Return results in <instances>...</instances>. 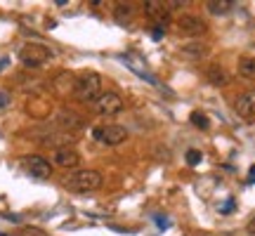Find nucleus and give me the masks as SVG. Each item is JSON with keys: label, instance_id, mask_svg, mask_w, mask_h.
Listing matches in <instances>:
<instances>
[{"label": "nucleus", "instance_id": "f257e3e1", "mask_svg": "<svg viewBox=\"0 0 255 236\" xmlns=\"http://www.w3.org/2000/svg\"><path fill=\"white\" fill-rule=\"evenodd\" d=\"M73 95H76V100L83 102V104H95L102 95L100 73H95V71L81 73V76L76 78V83H73Z\"/></svg>", "mask_w": 255, "mask_h": 236}, {"label": "nucleus", "instance_id": "f03ea898", "mask_svg": "<svg viewBox=\"0 0 255 236\" xmlns=\"http://www.w3.org/2000/svg\"><path fill=\"white\" fill-rule=\"evenodd\" d=\"M64 187L69 191H76V194H88V191H95L102 187V173L97 170H90V168H81L71 173L66 180H64Z\"/></svg>", "mask_w": 255, "mask_h": 236}, {"label": "nucleus", "instance_id": "7ed1b4c3", "mask_svg": "<svg viewBox=\"0 0 255 236\" xmlns=\"http://www.w3.org/2000/svg\"><path fill=\"white\" fill-rule=\"evenodd\" d=\"M19 59L24 66H31V69H38L52 59V50L40 43H26V45L19 50Z\"/></svg>", "mask_w": 255, "mask_h": 236}, {"label": "nucleus", "instance_id": "20e7f679", "mask_svg": "<svg viewBox=\"0 0 255 236\" xmlns=\"http://www.w3.org/2000/svg\"><path fill=\"white\" fill-rule=\"evenodd\" d=\"M92 137L107 146H119L128 139V130L116 123H107V125H97L92 130Z\"/></svg>", "mask_w": 255, "mask_h": 236}, {"label": "nucleus", "instance_id": "39448f33", "mask_svg": "<svg viewBox=\"0 0 255 236\" xmlns=\"http://www.w3.org/2000/svg\"><path fill=\"white\" fill-rule=\"evenodd\" d=\"M95 109L100 111V116H116L123 111V97L114 90L102 92L100 100L95 102Z\"/></svg>", "mask_w": 255, "mask_h": 236}, {"label": "nucleus", "instance_id": "423d86ee", "mask_svg": "<svg viewBox=\"0 0 255 236\" xmlns=\"http://www.w3.org/2000/svg\"><path fill=\"white\" fill-rule=\"evenodd\" d=\"M177 28L182 31V33H187V36H203L206 31H208V24L203 21L201 17H196V14H182V17L177 19Z\"/></svg>", "mask_w": 255, "mask_h": 236}, {"label": "nucleus", "instance_id": "0eeeda50", "mask_svg": "<svg viewBox=\"0 0 255 236\" xmlns=\"http://www.w3.org/2000/svg\"><path fill=\"white\" fill-rule=\"evenodd\" d=\"M24 168L28 170V175H33L38 180H47L52 175V163L47 158H43V156H28L24 161Z\"/></svg>", "mask_w": 255, "mask_h": 236}, {"label": "nucleus", "instance_id": "6e6552de", "mask_svg": "<svg viewBox=\"0 0 255 236\" xmlns=\"http://www.w3.org/2000/svg\"><path fill=\"white\" fill-rule=\"evenodd\" d=\"M234 109H237V114L241 118H246V120H253L255 118V88H251V90L241 92L237 97V102H234Z\"/></svg>", "mask_w": 255, "mask_h": 236}, {"label": "nucleus", "instance_id": "1a4fd4ad", "mask_svg": "<svg viewBox=\"0 0 255 236\" xmlns=\"http://www.w3.org/2000/svg\"><path fill=\"white\" fill-rule=\"evenodd\" d=\"M144 14L146 17H151L154 21H158V26L165 28L168 26V21H170V9L165 2H158V0H149L144 2Z\"/></svg>", "mask_w": 255, "mask_h": 236}, {"label": "nucleus", "instance_id": "9d476101", "mask_svg": "<svg viewBox=\"0 0 255 236\" xmlns=\"http://www.w3.org/2000/svg\"><path fill=\"white\" fill-rule=\"evenodd\" d=\"M52 158H55V163L62 165V168H78V163H81V156H78V151H76V149H71V146H57Z\"/></svg>", "mask_w": 255, "mask_h": 236}, {"label": "nucleus", "instance_id": "9b49d317", "mask_svg": "<svg viewBox=\"0 0 255 236\" xmlns=\"http://www.w3.org/2000/svg\"><path fill=\"white\" fill-rule=\"evenodd\" d=\"M206 78H208L210 85H215V88H225L229 83V73L220 66V64H210L208 69H206Z\"/></svg>", "mask_w": 255, "mask_h": 236}, {"label": "nucleus", "instance_id": "f8f14e48", "mask_svg": "<svg viewBox=\"0 0 255 236\" xmlns=\"http://www.w3.org/2000/svg\"><path fill=\"white\" fill-rule=\"evenodd\" d=\"M57 125L62 127L64 132H71V130H81L83 127V120L73 111H62L59 116H57Z\"/></svg>", "mask_w": 255, "mask_h": 236}, {"label": "nucleus", "instance_id": "ddd939ff", "mask_svg": "<svg viewBox=\"0 0 255 236\" xmlns=\"http://www.w3.org/2000/svg\"><path fill=\"white\" fill-rule=\"evenodd\" d=\"M210 47L206 43H201V40H191L187 45H182V55H187L189 59H201V57H208Z\"/></svg>", "mask_w": 255, "mask_h": 236}, {"label": "nucleus", "instance_id": "4468645a", "mask_svg": "<svg viewBox=\"0 0 255 236\" xmlns=\"http://www.w3.org/2000/svg\"><path fill=\"white\" fill-rule=\"evenodd\" d=\"M208 12L210 14H215V17H222V14H227V12H232V7H234V2L232 0H208Z\"/></svg>", "mask_w": 255, "mask_h": 236}, {"label": "nucleus", "instance_id": "2eb2a0df", "mask_svg": "<svg viewBox=\"0 0 255 236\" xmlns=\"http://www.w3.org/2000/svg\"><path fill=\"white\" fill-rule=\"evenodd\" d=\"M239 73L244 78H255V59L253 57H241L239 59Z\"/></svg>", "mask_w": 255, "mask_h": 236}, {"label": "nucleus", "instance_id": "dca6fc26", "mask_svg": "<svg viewBox=\"0 0 255 236\" xmlns=\"http://www.w3.org/2000/svg\"><path fill=\"white\" fill-rule=\"evenodd\" d=\"M114 17L119 24H130V19H132V5H126V2H121L119 7L114 9Z\"/></svg>", "mask_w": 255, "mask_h": 236}, {"label": "nucleus", "instance_id": "f3484780", "mask_svg": "<svg viewBox=\"0 0 255 236\" xmlns=\"http://www.w3.org/2000/svg\"><path fill=\"white\" fill-rule=\"evenodd\" d=\"M191 123H194L196 127H201V130H206V127L210 125L208 116H206V114H201V111H194V114H191Z\"/></svg>", "mask_w": 255, "mask_h": 236}, {"label": "nucleus", "instance_id": "a211bd4d", "mask_svg": "<svg viewBox=\"0 0 255 236\" xmlns=\"http://www.w3.org/2000/svg\"><path fill=\"white\" fill-rule=\"evenodd\" d=\"M201 158H203V156H201L199 149H189V151H187V163L189 165H199Z\"/></svg>", "mask_w": 255, "mask_h": 236}, {"label": "nucleus", "instance_id": "6ab92c4d", "mask_svg": "<svg viewBox=\"0 0 255 236\" xmlns=\"http://www.w3.org/2000/svg\"><path fill=\"white\" fill-rule=\"evenodd\" d=\"M156 225H158V227H161V229H163V227H170V220H168V218H163V215H156Z\"/></svg>", "mask_w": 255, "mask_h": 236}, {"label": "nucleus", "instance_id": "aec40b11", "mask_svg": "<svg viewBox=\"0 0 255 236\" xmlns=\"http://www.w3.org/2000/svg\"><path fill=\"white\" fill-rule=\"evenodd\" d=\"M21 236H47L45 232H40V229H24V234Z\"/></svg>", "mask_w": 255, "mask_h": 236}, {"label": "nucleus", "instance_id": "412c9836", "mask_svg": "<svg viewBox=\"0 0 255 236\" xmlns=\"http://www.w3.org/2000/svg\"><path fill=\"white\" fill-rule=\"evenodd\" d=\"M7 104H9V97L5 92H0V107H7Z\"/></svg>", "mask_w": 255, "mask_h": 236}, {"label": "nucleus", "instance_id": "4be33fe9", "mask_svg": "<svg viewBox=\"0 0 255 236\" xmlns=\"http://www.w3.org/2000/svg\"><path fill=\"white\" fill-rule=\"evenodd\" d=\"M232 208H234V201H227V206H225V208H222V213H225V215H227V213H232Z\"/></svg>", "mask_w": 255, "mask_h": 236}, {"label": "nucleus", "instance_id": "5701e85b", "mask_svg": "<svg viewBox=\"0 0 255 236\" xmlns=\"http://www.w3.org/2000/svg\"><path fill=\"white\" fill-rule=\"evenodd\" d=\"M246 229H248V234H253V236H255V218L251 220V222H248V227H246Z\"/></svg>", "mask_w": 255, "mask_h": 236}, {"label": "nucleus", "instance_id": "b1692460", "mask_svg": "<svg viewBox=\"0 0 255 236\" xmlns=\"http://www.w3.org/2000/svg\"><path fill=\"white\" fill-rule=\"evenodd\" d=\"M161 36H163V28H161V26H156V28H154V38L158 40Z\"/></svg>", "mask_w": 255, "mask_h": 236}, {"label": "nucleus", "instance_id": "393cba45", "mask_svg": "<svg viewBox=\"0 0 255 236\" xmlns=\"http://www.w3.org/2000/svg\"><path fill=\"white\" fill-rule=\"evenodd\" d=\"M7 66V57H0V69H5Z\"/></svg>", "mask_w": 255, "mask_h": 236}, {"label": "nucleus", "instance_id": "a878e982", "mask_svg": "<svg viewBox=\"0 0 255 236\" xmlns=\"http://www.w3.org/2000/svg\"><path fill=\"white\" fill-rule=\"evenodd\" d=\"M248 182H255V168H251V177H248Z\"/></svg>", "mask_w": 255, "mask_h": 236}, {"label": "nucleus", "instance_id": "bb28decb", "mask_svg": "<svg viewBox=\"0 0 255 236\" xmlns=\"http://www.w3.org/2000/svg\"><path fill=\"white\" fill-rule=\"evenodd\" d=\"M0 236H7V234H0Z\"/></svg>", "mask_w": 255, "mask_h": 236}]
</instances>
